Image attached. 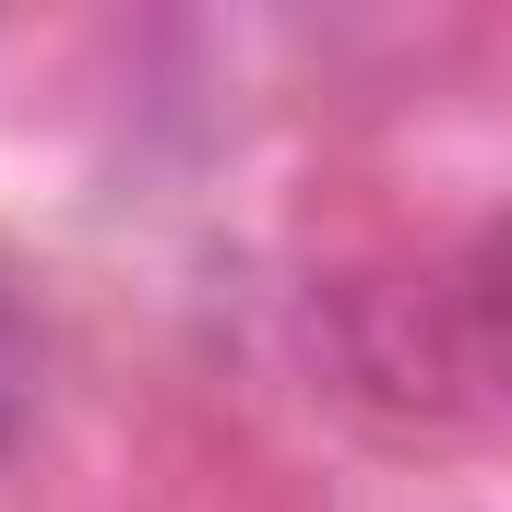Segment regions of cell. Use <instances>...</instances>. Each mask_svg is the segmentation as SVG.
I'll return each mask as SVG.
<instances>
[{
  "instance_id": "cell-1",
  "label": "cell",
  "mask_w": 512,
  "mask_h": 512,
  "mask_svg": "<svg viewBox=\"0 0 512 512\" xmlns=\"http://www.w3.org/2000/svg\"><path fill=\"white\" fill-rule=\"evenodd\" d=\"M36 417V322H24V298H12V274H0V441Z\"/></svg>"
}]
</instances>
